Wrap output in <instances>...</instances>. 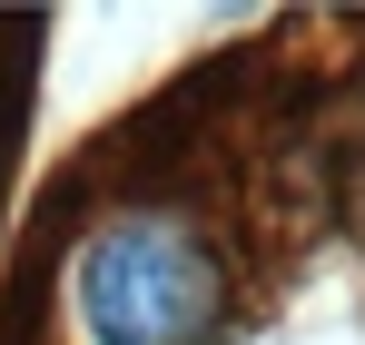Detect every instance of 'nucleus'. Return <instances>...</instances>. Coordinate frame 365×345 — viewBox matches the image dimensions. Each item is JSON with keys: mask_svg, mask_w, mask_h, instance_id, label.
Masks as SVG:
<instances>
[{"mask_svg": "<svg viewBox=\"0 0 365 345\" xmlns=\"http://www.w3.org/2000/svg\"><path fill=\"white\" fill-rule=\"evenodd\" d=\"M69 306H79L89 345H207L227 326V267L187 217L119 207L79 237Z\"/></svg>", "mask_w": 365, "mask_h": 345, "instance_id": "nucleus-1", "label": "nucleus"}]
</instances>
